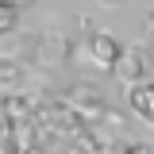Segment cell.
Listing matches in <instances>:
<instances>
[{"mask_svg": "<svg viewBox=\"0 0 154 154\" xmlns=\"http://www.w3.org/2000/svg\"><path fill=\"white\" fill-rule=\"evenodd\" d=\"M119 42H116L108 31H89L85 38H77L73 42V54H69V62H77V66H93V69H104V73H112L116 58H119Z\"/></svg>", "mask_w": 154, "mask_h": 154, "instance_id": "6da1fadb", "label": "cell"}, {"mask_svg": "<svg viewBox=\"0 0 154 154\" xmlns=\"http://www.w3.org/2000/svg\"><path fill=\"white\" fill-rule=\"evenodd\" d=\"M112 77L119 81V85H139V81H146L150 77V58H146V50L143 46H123L119 50V58H116L112 66Z\"/></svg>", "mask_w": 154, "mask_h": 154, "instance_id": "7a4b0ae2", "label": "cell"}, {"mask_svg": "<svg viewBox=\"0 0 154 154\" xmlns=\"http://www.w3.org/2000/svg\"><path fill=\"white\" fill-rule=\"evenodd\" d=\"M73 54V42L62 35H35V46H31V66H62Z\"/></svg>", "mask_w": 154, "mask_h": 154, "instance_id": "3957f363", "label": "cell"}, {"mask_svg": "<svg viewBox=\"0 0 154 154\" xmlns=\"http://www.w3.org/2000/svg\"><path fill=\"white\" fill-rule=\"evenodd\" d=\"M66 100H69L77 112H81V119H85V123H89L93 116H100V112H104L100 89H96V85H89V81H73V85H69V93H66Z\"/></svg>", "mask_w": 154, "mask_h": 154, "instance_id": "277c9868", "label": "cell"}, {"mask_svg": "<svg viewBox=\"0 0 154 154\" xmlns=\"http://www.w3.org/2000/svg\"><path fill=\"white\" fill-rule=\"evenodd\" d=\"M131 112L146 123V127H154V81L146 77V81H139V85H131Z\"/></svg>", "mask_w": 154, "mask_h": 154, "instance_id": "5b68a950", "label": "cell"}, {"mask_svg": "<svg viewBox=\"0 0 154 154\" xmlns=\"http://www.w3.org/2000/svg\"><path fill=\"white\" fill-rule=\"evenodd\" d=\"M31 46H35V35H16V31H4L0 35V58H12V62H31Z\"/></svg>", "mask_w": 154, "mask_h": 154, "instance_id": "8992f818", "label": "cell"}, {"mask_svg": "<svg viewBox=\"0 0 154 154\" xmlns=\"http://www.w3.org/2000/svg\"><path fill=\"white\" fill-rule=\"evenodd\" d=\"M27 85V66L12 62V58H0V96L4 93H19Z\"/></svg>", "mask_w": 154, "mask_h": 154, "instance_id": "52a82bcc", "label": "cell"}, {"mask_svg": "<svg viewBox=\"0 0 154 154\" xmlns=\"http://www.w3.org/2000/svg\"><path fill=\"white\" fill-rule=\"evenodd\" d=\"M4 31H16V8H8V4H0V35Z\"/></svg>", "mask_w": 154, "mask_h": 154, "instance_id": "ba28073f", "label": "cell"}, {"mask_svg": "<svg viewBox=\"0 0 154 154\" xmlns=\"http://www.w3.org/2000/svg\"><path fill=\"white\" fill-rule=\"evenodd\" d=\"M12 131V119H8V112H4V104H0V139Z\"/></svg>", "mask_w": 154, "mask_h": 154, "instance_id": "9c48e42d", "label": "cell"}, {"mask_svg": "<svg viewBox=\"0 0 154 154\" xmlns=\"http://www.w3.org/2000/svg\"><path fill=\"white\" fill-rule=\"evenodd\" d=\"M127 154H154V146H143V143H135V146H127Z\"/></svg>", "mask_w": 154, "mask_h": 154, "instance_id": "30bf717a", "label": "cell"}, {"mask_svg": "<svg viewBox=\"0 0 154 154\" xmlns=\"http://www.w3.org/2000/svg\"><path fill=\"white\" fill-rule=\"evenodd\" d=\"M0 4H8V8H16V12H19V8H27V4H35V0H0Z\"/></svg>", "mask_w": 154, "mask_h": 154, "instance_id": "8fae6325", "label": "cell"}, {"mask_svg": "<svg viewBox=\"0 0 154 154\" xmlns=\"http://www.w3.org/2000/svg\"><path fill=\"white\" fill-rule=\"evenodd\" d=\"M93 4H100V8H119L123 0H93Z\"/></svg>", "mask_w": 154, "mask_h": 154, "instance_id": "7c38bea8", "label": "cell"}, {"mask_svg": "<svg viewBox=\"0 0 154 154\" xmlns=\"http://www.w3.org/2000/svg\"><path fill=\"white\" fill-rule=\"evenodd\" d=\"M146 35L154 38V12H150V16H146Z\"/></svg>", "mask_w": 154, "mask_h": 154, "instance_id": "4fadbf2b", "label": "cell"}, {"mask_svg": "<svg viewBox=\"0 0 154 154\" xmlns=\"http://www.w3.org/2000/svg\"><path fill=\"white\" fill-rule=\"evenodd\" d=\"M0 154H4V139H0Z\"/></svg>", "mask_w": 154, "mask_h": 154, "instance_id": "5bb4252c", "label": "cell"}]
</instances>
